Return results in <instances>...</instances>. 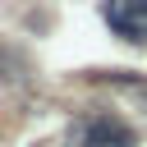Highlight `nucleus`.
Here are the masks:
<instances>
[{
	"instance_id": "obj_1",
	"label": "nucleus",
	"mask_w": 147,
	"mask_h": 147,
	"mask_svg": "<svg viewBox=\"0 0 147 147\" xmlns=\"http://www.w3.org/2000/svg\"><path fill=\"white\" fill-rule=\"evenodd\" d=\"M78 147H138V133L115 115H96L78 124Z\"/></svg>"
},
{
	"instance_id": "obj_2",
	"label": "nucleus",
	"mask_w": 147,
	"mask_h": 147,
	"mask_svg": "<svg viewBox=\"0 0 147 147\" xmlns=\"http://www.w3.org/2000/svg\"><path fill=\"white\" fill-rule=\"evenodd\" d=\"M106 18L129 46H147V0H106Z\"/></svg>"
}]
</instances>
